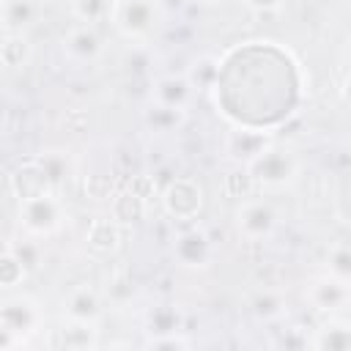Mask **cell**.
Instances as JSON below:
<instances>
[{
  "label": "cell",
  "instance_id": "7",
  "mask_svg": "<svg viewBox=\"0 0 351 351\" xmlns=\"http://www.w3.org/2000/svg\"><path fill=\"white\" fill-rule=\"evenodd\" d=\"M304 302L318 315H340L351 302V282H343L324 271L304 285Z\"/></svg>",
  "mask_w": 351,
  "mask_h": 351
},
{
  "label": "cell",
  "instance_id": "35",
  "mask_svg": "<svg viewBox=\"0 0 351 351\" xmlns=\"http://www.w3.org/2000/svg\"><path fill=\"white\" fill-rule=\"evenodd\" d=\"M203 3H222V0H203Z\"/></svg>",
  "mask_w": 351,
  "mask_h": 351
},
{
  "label": "cell",
  "instance_id": "15",
  "mask_svg": "<svg viewBox=\"0 0 351 351\" xmlns=\"http://www.w3.org/2000/svg\"><path fill=\"white\" fill-rule=\"evenodd\" d=\"M310 348L315 351H348L351 348V324L340 315H324L310 337Z\"/></svg>",
  "mask_w": 351,
  "mask_h": 351
},
{
  "label": "cell",
  "instance_id": "37",
  "mask_svg": "<svg viewBox=\"0 0 351 351\" xmlns=\"http://www.w3.org/2000/svg\"><path fill=\"white\" fill-rule=\"evenodd\" d=\"M69 3H71V0H69Z\"/></svg>",
  "mask_w": 351,
  "mask_h": 351
},
{
  "label": "cell",
  "instance_id": "25",
  "mask_svg": "<svg viewBox=\"0 0 351 351\" xmlns=\"http://www.w3.org/2000/svg\"><path fill=\"white\" fill-rule=\"evenodd\" d=\"M118 189V181L112 173H90L85 176L82 181V192L88 200H96V203H110V197L115 195Z\"/></svg>",
  "mask_w": 351,
  "mask_h": 351
},
{
  "label": "cell",
  "instance_id": "31",
  "mask_svg": "<svg viewBox=\"0 0 351 351\" xmlns=\"http://www.w3.org/2000/svg\"><path fill=\"white\" fill-rule=\"evenodd\" d=\"M181 326V318L173 307H154L148 313V335H159V332H173Z\"/></svg>",
  "mask_w": 351,
  "mask_h": 351
},
{
  "label": "cell",
  "instance_id": "27",
  "mask_svg": "<svg viewBox=\"0 0 351 351\" xmlns=\"http://www.w3.org/2000/svg\"><path fill=\"white\" fill-rule=\"evenodd\" d=\"M36 159L41 162V167H44V173L49 176V181H52L55 189H58V186L69 178V173H71V162H69V156H66L63 151H41V154H36Z\"/></svg>",
  "mask_w": 351,
  "mask_h": 351
},
{
  "label": "cell",
  "instance_id": "5",
  "mask_svg": "<svg viewBox=\"0 0 351 351\" xmlns=\"http://www.w3.org/2000/svg\"><path fill=\"white\" fill-rule=\"evenodd\" d=\"M159 203H162V211L173 219V222H195L200 214H203V206H206V189L197 178H189V176H178L173 181H167L162 189H159Z\"/></svg>",
  "mask_w": 351,
  "mask_h": 351
},
{
  "label": "cell",
  "instance_id": "36",
  "mask_svg": "<svg viewBox=\"0 0 351 351\" xmlns=\"http://www.w3.org/2000/svg\"><path fill=\"white\" fill-rule=\"evenodd\" d=\"M3 3H5V0H0V5H3Z\"/></svg>",
  "mask_w": 351,
  "mask_h": 351
},
{
  "label": "cell",
  "instance_id": "8",
  "mask_svg": "<svg viewBox=\"0 0 351 351\" xmlns=\"http://www.w3.org/2000/svg\"><path fill=\"white\" fill-rule=\"evenodd\" d=\"M173 258L181 269H189V271L208 269L214 261V241L203 228L189 225L173 239Z\"/></svg>",
  "mask_w": 351,
  "mask_h": 351
},
{
  "label": "cell",
  "instance_id": "24",
  "mask_svg": "<svg viewBox=\"0 0 351 351\" xmlns=\"http://www.w3.org/2000/svg\"><path fill=\"white\" fill-rule=\"evenodd\" d=\"M250 307H252V313H255L258 318H263V321H277V318H282V313H285V296H282L280 291L263 288V291H258V293L252 296Z\"/></svg>",
  "mask_w": 351,
  "mask_h": 351
},
{
  "label": "cell",
  "instance_id": "9",
  "mask_svg": "<svg viewBox=\"0 0 351 351\" xmlns=\"http://www.w3.org/2000/svg\"><path fill=\"white\" fill-rule=\"evenodd\" d=\"M60 49H63V58L74 66H93L101 52H104V41H101V33L96 25H74L63 41H60Z\"/></svg>",
  "mask_w": 351,
  "mask_h": 351
},
{
  "label": "cell",
  "instance_id": "34",
  "mask_svg": "<svg viewBox=\"0 0 351 351\" xmlns=\"http://www.w3.org/2000/svg\"><path fill=\"white\" fill-rule=\"evenodd\" d=\"M3 36H5V30H3V27H0V44H3Z\"/></svg>",
  "mask_w": 351,
  "mask_h": 351
},
{
  "label": "cell",
  "instance_id": "4",
  "mask_svg": "<svg viewBox=\"0 0 351 351\" xmlns=\"http://www.w3.org/2000/svg\"><path fill=\"white\" fill-rule=\"evenodd\" d=\"M277 225H280V211L271 203V197H266L263 192L239 200L233 208V228L244 241H266L274 236Z\"/></svg>",
  "mask_w": 351,
  "mask_h": 351
},
{
  "label": "cell",
  "instance_id": "26",
  "mask_svg": "<svg viewBox=\"0 0 351 351\" xmlns=\"http://www.w3.org/2000/svg\"><path fill=\"white\" fill-rule=\"evenodd\" d=\"M145 123H148V129H154L159 134H167V132H176L184 123V112L181 110H170V107L151 104L145 110Z\"/></svg>",
  "mask_w": 351,
  "mask_h": 351
},
{
  "label": "cell",
  "instance_id": "13",
  "mask_svg": "<svg viewBox=\"0 0 351 351\" xmlns=\"http://www.w3.org/2000/svg\"><path fill=\"white\" fill-rule=\"evenodd\" d=\"M192 99H195V88L189 85V80L184 74H165V77L154 80V85H151V104L186 112Z\"/></svg>",
  "mask_w": 351,
  "mask_h": 351
},
{
  "label": "cell",
  "instance_id": "29",
  "mask_svg": "<svg viewBox=\"0 0 351 351\" xmlns=\"http://www.w3.org/2000/svg\"><path fill=\"white\" fill-rule=\"evenodd\" d=\"M145 348H154V351H181V348H189L192 340L181 332V329H173V332H159V335H148Z\"/></svg>",
  "mask_w": 351,
  "mask_h": 351
},
{
  "label": "cell",
  "instance_id": "23",
  "mask_svg": "<svg viewBox=\"0 0 351 351\" xmlns=\"http://www.w3.org/2000/svg\"><path fill=\"white\" fill-rule=\"evenodd\" d=\"M222 189H225V195H228L230 200H236V203L258 192L255 184H252V176H250V170H247L244 165H233V167L225 173Z\"/></svg>",
  "mask_w": 351,
  "mask_h": 351
},
{
  "label": "cell",
  "instance_id": "32",
  "mask_svg": "<svg viewBox=\"0 0 351 351\" xmlns=\"http://www.w3.org/2000/svg\"><path fill=\"white\" fill-rule=\"evenodd\" d=\"M250 11H255V14H277V11H282L285 8V3L288 0H241Z\"/></svg>",
  "mask_w": 351,
  "mask_h": 351
},
{
  "label": "cell",
  "instance_id": "30",
  "mask_svg": "<svg viewBox=\"0 0 351 351\" xmlns=\"http://www.w3.org/2000/svg\"><path fill=\"white\" fill-rule=\"evenodd\" d=\"M123 186L132 189L137 197H143L148 206H151L154 200H159V184H156V178L148 176V173H134V176H129V178L123 181Z\"/></svg>",
  "mask_w": 351,
  "mask_h": 351
},
{
  "label": "cell",
  "instance_id": "16",
  "mask_svg": "<svg viewBox=\"0 0 351 351\" xmlns=\"http://www.w3.org/2000/svg\"><path fill=\"white\" fill-rule=\"evenodd\" d=\"M52 346L55 348H66V351H88L99 346V324H85V321H66L63 326L55 329L52 335Z\"/></svg>",
  "mask_w": 351,
  "mask_h": 351
},
{
  "label": "cell",
  "instance_id": "18",
  "mask_svg": "<svg viewBox=\"0 0 351 351\" xmlns=\"http://www.w3.org/2000/svg\"><path fill=\"white\" fill-rule=\"evenodd\" d=\"M38 19V0H5L0 5V27L5 33H25Z\"/></svg>",
  "mask_w": 351,
  "mask_h": 351
},
{
  "label": "cell",
  "instance_id": "14",
  "mask_svg": "<svg viewBox=\"0 0 351 351\" xmlns=\"http://www.w3.org/2000/svg\"><path fill=\"white\" fill-rule=\"evenodd\" d=\"M121 241H123V228L112 219V217H96L90 219L88 230H85V244L93 255L99 258H110L121 250Z\"/></svg>",
  "mask_w": 351,
  "mask_h": 351
},
{
  "label": "cell",
  "instance_id": "20",
  "mask_svg": "<svg viewBox=\"0 0 351 351\" xmlns=\"http://www.w3.org/2000/svg\"><path fill=\"white\" fill-rule=\"evenodd\" d=\"M27 263L19 258L16 250L0 252V291H14L27 280Z\"/></svg>",
  "mask_w": 351,
  "mask_h": 351
},
{
  "label": "cell",
  "instance_id": "11",
  "mask_svg": "<svg viewBox=\"0 0 351 351\" xmlns=\"http://www.w3.org/2000/svg\"><path fill=\"white\" fill-rule=\"evenodd\" d=\"M271 143L266 129H255V126H233L225 137V156L233 165H250L266 145Z\"/></svg>",
  "mask_w": 351,
  "mask_h": 351
},
{
  "label": "cell",
  "instance_id": "3",
  "mask_svg": "<svg viewBox=\"0 0 351 351\" xmlns=\"http://www.w3.org/2000/svg\"><path fill=\"white\" fill-rule=\"evenodd\" d=\"M162 3L159 0H115L110 25L126 41H148L162 25Z\"/></svg>",
  "mask_w": 351,
  "mask_h": 351
},
{
  "label": "cell",
  "instance_id": "28",
  "mask_svg": "<svg viewBox=\"0 0 351 351\" xmlns=\"http://www.w3.org/2000/svg\"><path fill=\"white\" fill-rule=\"evenodd\" d=\"M326 274H332L343 282H351V250L346 241L332 244V250L326 255Z\"/></svg>",
  "mask_w": 351,
  "mask_h": 351
},
{
  "label": "cell",
  "instance_id": "1",
  "mask_svg": "<svg viewBox=\"0 0 351 351\" xmlns=\"http://www.w3.org/2000/svg\"><path fill=\"white\" fill-rule=\"evenodd\" d=\"M244 167L250 170L255 189L263 195H277V192L293 189L302 176V159L293 154V148L274 143V140Z\"/></svg>",
  "mask_w": 351,
  "mask_h": 351
},
{
  "label": "cell",
  "instance_id": "2",
  "mask_svg": "<svg viewBox=\"0 0 351 351\" xmlns=\"http://www.w3.org/2000/svg\"><path fill=\"white\" fill-rule=\"evenodd\" d=\"M66 219H69V208L58 197V192L16 203V222L30 239H49L60 233Z\"/></svg>",
  "mask_w": 351,
  "mask_h": 351
},
{
  "label": "cell",
  "instance_id": "19",
  "mask_svg": "<svg viewBox=\"0 0 351 351\" xmlns=\"http://www.w3.org/2000/svg\"><path fill=\"white\" fill-rule=\"evenodd\" d=\"M33 60V44L25 33H5L0 44V66L5 69H25Z\"/></svg>",
  "mask_w": 351,
  "mask_h": 351
},
{
  "label": "cell",
  "instance_id": "12",
  "mask_svg": "<svg viewBox=\"0 0 351 351\" xmlns=\"http://www.w3.org/2000/svg\"><path fill=\"white\" fill-rule=\"evenodd\" d=\"M101 315H104V302L93 285H77L66 293V299H63V318L66 321L99 324Z\"/></svg>",
  "mask_w": 351,
  "mask_h": 351
},
{
  "label": "cell",
  "instance_id": "33",
  "mask_svg": "<svg viewBox=\"0 0 351 351\" xmlns=\"http://www.w3.org/2000/svg\"><path fill=\"white\" fill-rule=\"evenodd\" d=\"M16 346H22V343H19L8 329L0 326V348H16Z\"/></svg>",
  "mask_w": 351,
  "mask_h": 351
},
{
  "label": "cell",
  "instance_id": "10",
  "mask_svg": "<svg viewBox=\"0 0 351 351\" xmlns=\"http://www.w3.org/2000/svg\"><path fill=\"white\" fill-rule=\"evenodd\" d=\"M8 189H11V195L16 197V203H19V200H30V197H41V195H49V192H58L36 156L19 162V165L8 173Z\"/></svg>",
  "mask_w": 351,
  "mask_h": 351
},
{
  "label": "cell",
  "instance_id": "22",
  "mask_svg": "<svg viewBox=\"0 0 351 351\" xmlns=\"http://www.w3.org/2000/svg\"><path fill=\"white\" fill-rule=\"evenodd\" d=\"M112 3L115 0H71V14L77 22L99 27L101 22H110Z\"/></svg>",
  "mask_w": 351,
  "mask_h": 351
},
{
  "label": "cell",
  "instance_id": "6",
  "mask_svg": "<svg viewBox=\"0 0 351 351\" xmlns=\"http://www.w3.org/2000/svg\"><path fill=\"white\" fill-rule=\"evenodd\" d=\"M0 326L8 329L22 346L44 326V313L41 304L27 296V293H16L0 302Z\"/></svg>",
  "mask_w": 351,
  "mask_h": 351
},
{
  "label": "cell",
  "instance_id": "17",
  "mask_svg": "<svg viewBox=\"0 0 351 351\" xmlns=\"http://www.w3.org/2000/svg\"><path fill=\"white\" fill-rule=\"evenodd\" d=\"M148 214V203L143 197H137L132 189H126L123 184L115 189V195L110 197V217L121 225V228H132L140 219H145Z\"/></svg>",
  "mask_w": 351,
  "mask_h": 351
},
{
  "label": "cell",
  "instance_id": "21",
  "mask_svg": "<svg viewBox=\"0 0 351 351\" xmlns=\"http://www.w3.org/2000/svg\"><path fill=\"white\" fill-rule=\"evenodd\" d=\"M184 77L189 80V85H192L195 90H211L214 82L219 80V58H217V55H203V58H197V60L189 66V71H186Z\"/></svg>",
  "mask_w": 351,
  "mask_h": 351
}]
</instances>
